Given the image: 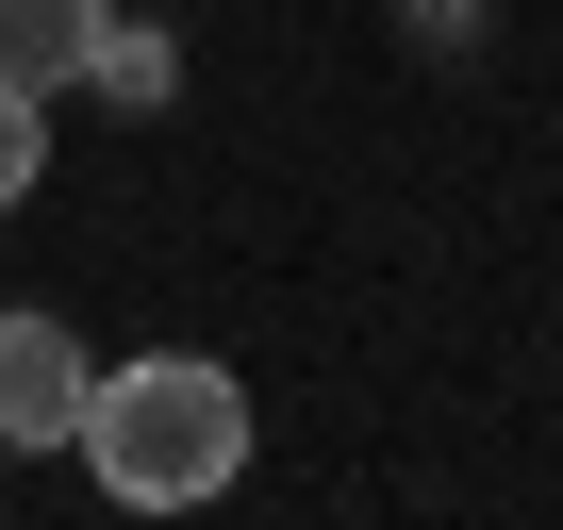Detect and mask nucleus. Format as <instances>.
I'll return each instance as SVG.
<instances>
[{"instance_id":"nucleus-2","label":"nucleus","mask_w":563,"mask_h":530,"mask_svg":"<svg viewBox=\"0 0 563 530\" xmlns=\"http://www.w3.org/2000/svg\"><path fill=\"white\" fill-rule=\"evenodd\" d=\"M84 332L67 316H0V448H67L84 431Z\"/></svg>"},{"instance_id":"nucleus-3","label":"nucleus","mask_w":563,"mask_h":530,"mask_svg":"<svg viewBox=\"0 0 563 530\" xmlns=\"http://www.w3.org/2000/svg\"><path fill=\"white\" fill-rule=\"evenodd\" d=\"M84 51H100V0H0V84H84Z\"/></svg>"},{"instance_id":"nucleus-1","label":"nucleus","mask_w":563,"mask_h":530,"mask_svg":"<svg viewBox=\"0 0 563 530\" xmlns=\"http://www.w3.org/2000/svg\"><path fill=\"white\" fill-rule=\"evenodd\" d=\"M67 448L100 464L117 514H199V497L249 481V382H232L216 349H133V365L84 382V431H67Z\"/></svg>"},{"instance_id":"nucleus-5","label":"nucleus","mask_w":563,"mask_h":530,"mask_svg":"<svg viewBox=\"0 0 563 530\" xmlns=\"http://www.w3.org/2000/svg\"><path fill=\"white\" fill-rule=\"evenodd\" d=\"M84 84L150 117V100H166V34H117V18H100V51H84Z\"/></svg>"},{"instance_id":"nucleus-4","label":"nucleus","mask_w":563,"mask_h":530,"mask_svg":"<svg viewBox=\"0 0 563 530\" xmlns=\"http://www.w3.org/2000/svg\"><path fill=\"white\" fill-rule=\"evenodd\" d=\"M34 183H51V100H34V84H0V216H18Z\"/></svg>"}]
</instances>
